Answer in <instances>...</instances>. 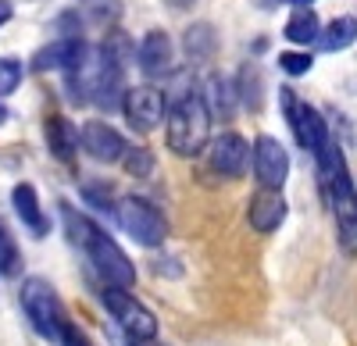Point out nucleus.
Instances as JSON below:
<instances>
[{
    "mask_svg": "<svg viewBox=\"0 0 357 346\" xmlns=\"http://www.w3.org/2000/svg\"><path fill=\"white\" fill-rule=\"evenodd\" d=\"M61 218H65V233H68V239H72L79 250H86L89 265L97 268V275L104 278V285L132 290V285H136V265L126 257V250L118 246L93 218H86V214L75 211L72 204H61Z\"/></svg>",
    "mask_w": 357,
    "mask_h": 346,
    "instance_id": "obj_1",
    "label": "nucleus"
},
{
    "mask_svg": "<svg viewBox=\"0 0 357 346\" xmlns=\"http://www.w3.org/2000/svg\"><path fill=\"white\" fill-rule=\"evenodd\" d=\"M211 139V111L204 93L190 90L168 107V150L178 157H197Z\"/></svg>",
    "mask_w": 357,
    "mask_h": 346,
    "instance_id": "obj_2",
    "label": "nucleus"
},
{
    "mask_svg": "<svg viewBox=\"0 0 357 346\" xmlns=\"http://www.w3.org/2000/svg\"><path fill=\"white\" fill-rule=\"evenodd\" d=\"M18 304L25 310L29 325H33L43 339H57L61 329L68 325L65 318V304L57 297V290L47 282V278H25L22 282V293H18Z\"/></svg>",
    "mask_w": 357,
    "mask_h": 346,
    "instance_id": "obj_3",
    "label": "nucleus"
},
{
    "mask_svg": "<svg viewBox=\"0 0 357 346\" xmlns=\"http://www.w3.org/2000/svg\"><path fill=\"white\" fill-rule=\"evenodd\" d=\"M114 218L118 225H122V233L129 239H136L139 246H161L168 239V221L165 214L151 204V200H143V196H122L114 204Z\"/></svg>",
    "mask_w": 357,
    "mask_h": 346,
    "instance_id": "obj_4",
    "label": "nucleus"
},
{
    "mask_svg": "<svg viewBox=\"0 0 357 346\" xmlns=\"http://www.w3.org/2000/svg\"><path fill=\"white\" fill-rule=\"evenodd\" d=\"M100 300H104V307L111 310V318L129 332V339L143 343V339H154V336H158V318H154V310H151V307H143L129 290H118V285H104Z\"/></svg>",
    "mask_w": 357,
    "mask_h": 346,
    "instance_id": "obj_5",
    "label": "nucleus"
},
{
    "mask_svg": "<svg viewBox=\"0 0 357 346\" xmlns=\"http://www.w3.org/2000/svg\"><path fill=\"white\" fill-rule=\"evenodd\" d=\"M279 97H282V104H286V122H289L296 143H301L307 154H318L325 143L333 139V136H329V125H325V118H321V114H318L311 104H304L293 90H282Z\"/></svg>",
    "mask_w": 357,
    "mask_h": 346,
    "instance_id": "obj_6",
    "label": "nucleus"
},
{
    "mask_svg": "<svg viewBox=\"0 0 357 346\" xmlns=\"http://www.w3.org/2000/svg\"><path fill=\"white\" fill-rule=\"evenodd\" d=\"M165 93L158 90V86H136V90H126L122 97V114H126V122L129 129L136 132H151L165 122Z\"/></svg>",
    "mask_w": 357,
    "mask_h": 346,
    "instance_id": "obj_7",
    "label": "nucleus"
},
{
    "mask_svg": "<svg viewBox=\"0 0 357 346\" xmlns=\"http://www.w3.org/2000/svg\"><path fill=\"white\" fill-rule=\"evenodd\" d=\"M250 168L264 189H282L289 175V154L275 136H257L250 147Z\"/></svg>",
    "mask_w": 357,
    "mask_h": 346,
    "instance_id": "obj_8",
    "label": "nucleus"
},
{
    "mask_svg": "<svg viewBox=\"0 0 357 346\" xmlns=\"http://www.w3.org/2000/svg\"><path fill=\"white\" fill-rule=\"evenodd\" d=\"M207 164H211V171L222 179H240L250 168V143L240 132H222V136L211 139V147H207Z\"/></svg>",
    "mask_w": 357,
    "mask_h": 346,
    "instance_id": "obj_9",
    "label": "nucleus"
},
{
    "mask_svg": "<svg viewBox=\"0 0 357 346\" xmlns=\"http://www.w3.org/2000/svg\"><path fill=\"white\" fill-rule=\"evenodd\" d=\"M93 54L86 47V40L82 36H61V40H54V43H47L36 57H33V68L36 72H75V68H82L86 65V57Z\"/></svg>",
    "mask_w": 357,
    "mask_h": 346,
    "instance_id": "obj_10",
    "label": "nucleus"
},
{
    "mask_svg": "<svg viewBox=\"0 0 357 346\" xmlns=\"http://www.w3.org/2000/svg\"><path fill=\"white\" fill-rule=\"evenodd\" d=\"M79 143H82V150L89 157L104 161V164L122 161V154H126V136L107 122H86L82 132H79Z\"/></svg>",
    "mask_w": 357,
    "mask_h": 346,
    "instance_id": "obj_11",
    "label": "nucleus"
},
{
    "mask_svg": "<svg viewBox=\"0 0 357 346\" xmlns=\"http://www.w3.org/2000/svg\"><path fill=\"white\" fill-rule=\"evenodd\" d=\"M286 211L289 207H286L282 193L261 186L247 204V221H250V228H257V233H275V228L286 221Z\"/></svg>",
    "mask_w": 357,
    "mask_h": 346,
    "instance_id": "obj_12",
    "label": "nucleus"
},
{
    "mask_svg": "<svg viewBox=\"0 0 357 346\" xmlns=\"http://www.w3.org/2000/svg\"><path fill=\"white\" fill-rule=\"evenodd\" d=\"M136 61H139L143 75H151V79H158V75L172 72L175 50H172L168 33H161V29H151V33H146V36L139 40V47H136Z\"/></svg>",
    "mask_w": 357,
    "mask_h": 346,
    "instance_id": "obj_13",
    "label": "nucleus"
},
{
    "mask_svg": "<svg viewBox=\"0 0 357 346\" xmlns=\"http://www.w3.org/2000/svg\"><path fill=\"white\" fill-rule=\"evenodd\" d=\"M43 136H47V150L61 161V164H72L75 161V150H79V129L65 118V114H50L47 125H43Z\"/></svg>",
    "mask_w": 357,
    "mask_h": 346,
    "instance_id": "obj_14",
    "label": "nucleus"
},
{
    "mask_svg": "<svg viewBox=\"0 0 357 346\" xmlns=\"http://www.w3.org/2000/svg\"><path fill=\"white\" fill-rule=\"evenodd\" d=\"M11 204H15V214L22 218V225H25L33 236H47V233H50V221H47V214H43V207H40V196H36L33 182H18V186L11 189Z\"/></svg>",
    "mask_w": 357,
    "mask_h": 346,
    "instance_id": "obj_15",
    "label": "nucleus"
},
{
    "mask_svg": "<svg viewBox=\"0 0 357 346\" xmlns=\"http://www.w3.org/2000/svg\"><path fill=\"white\" fill-rule=\"evenodd\" d=\"M204 104H207V111H211V118L229 122L232 114H236V104H240L232 79H225V75H211V79H207V97H204Z\"/></svg>",
    "mask_w": 357,
    "mask_h": 346,
    "instance_id": "obj_16",
    "label": "nucleus"
},
{
    "mask_svg": "<svg viewBox=\"0 0 357 346\" xmlns=\"http://www.w3.org/2000/svg\"><path fill=\"white\" fill-rule=\"evenodd\" d=\"M354 40H357V18H350V15H340L336 22H329L318 33V47L325 50V54H340V50H347V47H354Z\"/></svg>",
    "mask_w": 357,
    "mask_h": 346,
    "instance_id": "obj_17",
    "label": "nucleus"
},
{
    "mask_svg": "<svg viewBox=\"0 0 357 346\" xmlns=\"http://www.w3.org/2000/svg\"><path fill=\"white\" fill-rule=\"evenodd\" d=\"M321 33V25H318V15L311 8H296L286 22V40L296 43V47H311Z\"/></svg>",
    "mask_w": 357,
    "mask_h": 346,
    "instance_id": "obj_18",
    "label": "nucleus"
},
{
    "mask_svg": "<svg viewBox=\"0 0 357 346\" xmlns=\"http://www.w3.org/2000/svg\"><path fill=\"white\" fill-rule=\"evenodd\" d=\"M215 50H218V36L207 22H197V25L186 29V54L193 57V61H207Z\"/></svg>",
    "mask_w": 357,
    "mask_h": 346,
    "instance_id": "obj_19",
    "label": "nucleus"
},
{
    "mask_svg": "<svg viewBox=\"0 0 357 346\" xmlns=\"http://www.w3.org/2000/svg\"><path fill=\"white\" fill-rule=\"evenodd\" d=\"M122 164H126V171H129L132 179H146L154 171V154L146 150V147H126Z\"/></svg>",
    "mask_w": 357,
    "mask_h": 346,
    "instance_id": "obj_20",
    "label": "nucleus"
},
{
    "mask_svg": "<svg viewBox=\"0 0 357 346\" xmlns=\"http://www.w3.org/2000/svg\"><path fill=\"white\" fill-rule=\"evenodd\" d=\"M18 272H22L18 246H15V239L8 236V228L0 225V275H18Z\"/></svg>",
    "mask_w": 357,
    "mask_h": 346,
    "instance_id": "obj_21",
    "label": "nucleus"
},
{
    "mask_svg": "<svg viewBox=\"0 0 357 346\" xmlns=\"http://www.w3.org/2000/svg\"><path fill=\"white\" fill-rule=\"evenodd\" d=\"M22 75H25V68H22L18 57H0V97L15 93L22 86Z\"/></svg>",
    "mask_w": 357,
    "mask_h": 346,
    "instance_id": "obj_22",
    "label": "nucleus"
},
{
    "mask_svg": "<svg viewBox=\"0 0 357 346\" xmlns=\"http://www.w3.org/2000/svg\"><path fill=\"white\" fill-rule=\"evenodd\" d=\"M82 11L93 18V22H114L122 15V0H82Z\"/></svg>",
    "mask_w": 357,
    "mask_h": 346,
    "instance_id": "obj_23",
    "label": "nucleus"
},
{
    "mask_svg": "<svg viewBox=\"0 0 357 346\" xmlns=\"http://www.w3.org/2000/svg\"><path fill=\"white\" fill-rule=\"evenodd\" d=\"M236 97H240L250 111H261V75L247 68L243 79H240V90H236Z\"/></svg>",
    "mask_w": 357,
    "mask_h": 346,
    "instance_id": "obj_24",
    "label": "nucleus"
},
{
    "mask_svg": "<svg viewBox=\"0 0 357 346\" xmlns=\"http://www.w3.org/2000/svg\"><path fill=\"white\" fill-rule=\"evenodd\" d=\"M279 65H282V72L286 75H307L311 68H314V57L304 50V54H296V50H289V54H282L279 57Z\"/></svg>",
    "mask_w": 357,
    "mask_h": 346,
    "instance_id": "obj_25",
    "label": "nucleus"
},
{
    "mask_svg": "<svg viewBox=\"0 0 357 346\" xmlns=\"http://www.w3.org/2000/svg\"><path fill=\"white\" fill-rule=\"evenodd\" d=\"M82 196H86L93 207H104V211L111 207V186L100 182V179H89V182L82 186Z\"/></svg>",
    "mask_w": 357,
    "mask_h": 346,
    "instance_id": "obj_26",
    "label": "nucleus"
},
{
    "mask_svg": "<svg viewBox=\"0 0 357 346\" xmlns=\"http://www.w3.org/2000/svg\"><path fill=\"white\" fill-rule=\"evenodd\" d=\"M57 343H61V346H89V339H86V336H82V332H79V329H75L72 322H68V325L61 329V336H57Z\"/></svg>",
    "mask_w": 357,
    "mask_h": 346,
    "instance_id": "obj_27",
    "label": "nucleus"
},
{
    "mask_svg": "<svg viewBox=\"0 0 357 346\" xmlns=\"http://www.w3.org/2000/svg\"><path fill=\"white\" fill-rule=\"evenodd\" d=\"M11 15H15V8L8 4V0H0V25H4V22H11Z\"/></svg>",
    "mask_w": 357,
    "mask_h": 346,
    "instance_id": "obj_28",
    "label": "nucleus"
},
{
    "mask_svg": "<svg viewBox=\"0 0 357 346\" xmlns=\"http://www.w3.org/2000/svg\"><path fill=\"white\" fill-rule=\"evenodd\" d=\"M282 4H293V8H311L314 0H282Z\"/></svg>",
    "mask_w": 357,
    "mask_h": 346,
    "instance_id": "obj_29",
    "label": "nucleus"
},
{
    "mask_svg": "<svg viewBox=\"0 0 357 346\" xmlns=\"http://www.w3.org/2000/svg\"><path fill=\"white\" fill-rule=\"evenodd\" d=\"M168 4H175V8H186V4H193V0H168Z\"/></svg>",
    "mask_w": 357,
    "mask_h": 346,
    "instance_id": "obj_30",
    "label": "nucleus"
},
{
    "mask_svg": "<svg viewBox=\"0 0 357 346\" xmlns=\"http://www.w3.org/2000/svg\"><path fill=\"white\" fill-rule=\"evenodd\" d=\"M4 122H8V107H4V104H0V125H4Z\"/></svg>",
    "mask_w": 357,
    "mask_h": 346,
    "instance_id": "obj_31",
    "label": "nucleus"
}]
</instances>
